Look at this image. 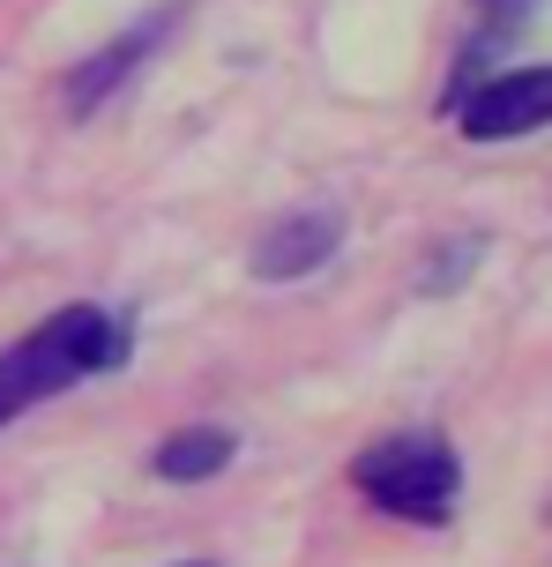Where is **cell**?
I'll return each instance as SVG.
<instances>
[{"label": "cell", "mask_w": 552, "mask_h": 567, "mask_svg": "<svg viewBox=\"0 0 552 567\" xmlns=\"http://www.w3.org/2000/svg\"><path fill=\"white\" fill-rule=\"evenodd\" d=\"M127 329H119L105 307H60L45 313L23 343L0 351V425H15L23 411H38L45 396L75 389L90 373H113L127 367Z\"/></svg>", "instance_id": "obj_1"}, {"label": "cell", "mask_w": 552, "mask_h": 567, "mask_svg": "<svg viewBox=\"0 0 552 567\" xmlns=\"http://www.w3.org/2000/svg\"><path fill=\"white\" fill-rule=\"evenodd\" d=\"M351 485L366 493V508L396 515V523H448L456 493H464V463L440 433H388L351 463Z\"/></svg>", "instance_id": "obj_2"}, {"label": "cell", "mask_w": 552, "mask_h": 567, "mask_svg": "<svg viewBox=\"0 0 552 567\" xmlns=\"http://www.w3.org/2000/svg\"><path fill=\"white\" fill-rule=\"evenodd\" d=\"M179 16H187V8H179V0H165V8H149L135 30L105 38L83 68H67V83H60V113H67V120H90L105 97H119V83H127V75H143L149 53H157V45L179 30Z\"/></svg>", "instance_id": "obj_3"}, {"label": "cell", "mask_w": 552, "mask_h": 567, "mask_svg": "<svg viewBox=\"0 0 552 567\" xmlns=\"http://www.w3.org/2000/svg\"><path fill=\"white\" fill-rule=\"evenodd\" d=\"M456 127L470 142H515V135L552 127V60L545 68H508V75L470 83L464 105H456Z\"/></svg>", "instance_id": "obj_4"}, {"label": "cell", "mask_w": 552, "mask_h": 567, "mask_svg": "<svg viewBox=\"0 0 552 567\" xmlns=\"http://www.w3.org/2000/svg\"><path fill=\"white\" fill-rule=\"evenodd\" d=\"M344 247V217L336 209H299V217H277V225L254 239V277L269 284H291V277H306V269H321V261Z\"/></svg>", "instance_id": "obj_5"}, {"label": "cell", "mask_w": 552, "mask_h": 567, "mask_svg": "<svg viewBox=\"0 0 552 567\" xmlns=\"http://www.w3.org/2000/svg\"><path fill=\"white\" fill-rule=\"evenodd\" d=\"M232 455H239V441L225 433V425H187V433H165V441H157L149 471H157L165 485H202V478H217Z\"/></svg>", "instance_id": "obj_6"}, {"label": "cell", "mask_w": 552, "mask_h": 567, "mask_svg": "<svg viewBox=\"0 0 552 567\" xmlns=\"http://www.w3.org/2000/svg\"><path fill=\"white\" fill-rule=\"evenodd\" d=\"M478 255H486L478 239H464V247H448L440 261H426V269H418V291H456V284L470 277V261H478Z\"/></svg>", "instance_id": "obj_7"}, {"label": "cell", "mask_w": 552, "mask_h": 567, "mask_svg": "<svg viewBox=\"0 0 552 567\" xmlns=\"http://www.w3.org/2000/svg\"><path fill=\"white\" fill-rule=\"evenodd\" d=\"M530 8H538V0H478V16H486V23H478V38H486V45H508V38H515V30H523V16Z\"/></svg>", "instance_id": "obj_8"}, {"label": "cell", "mask_w": 552, "mask_h": 567, "mask_svg": "<svg viewBox=\"0 0 552 567\" xmlns=\"http://www.w3.org/2000/svg\"><path fill=\"white\" fill-rule=\"evenodd\" d=\"M187 567H209V560H187Z\"/></svg>", "instance_id": "obj_9"}]
</instances>
